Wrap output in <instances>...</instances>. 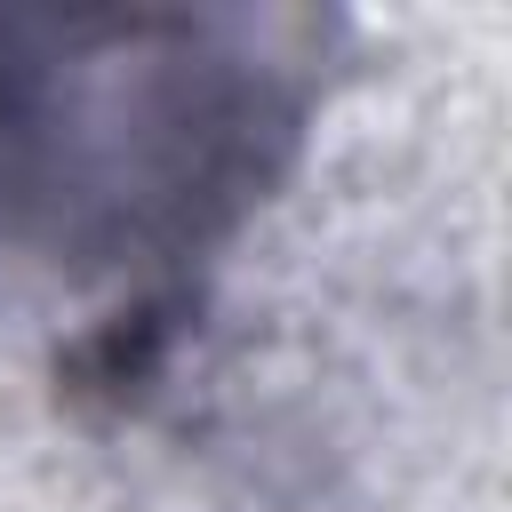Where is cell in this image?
<instances>
[{
    "instance_id": "1",
    "label": "cell",
    "mask_w": 512,
    "mask_h": 512,
    "mask_svg": "<svg viewBox=\"0 0 512 512\" xmlns=\"http://www.w3.org/2000/svg\"><path fill=\"white\" fill-rule=\"evenodd\" d=\"M336 16H0V328L72 336L200 304V272L288 184Z\"/></svg>"
}]
</instances>
